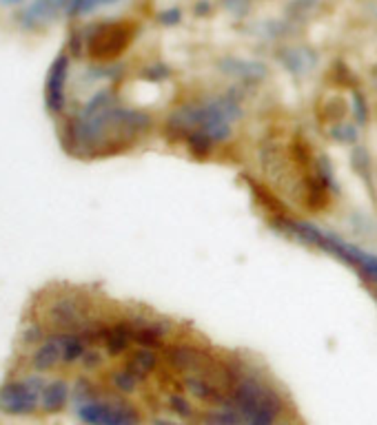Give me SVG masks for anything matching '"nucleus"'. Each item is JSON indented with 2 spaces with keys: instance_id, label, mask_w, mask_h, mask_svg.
<instances>
[{
  "instance_id": "nucleus-1",
  "label": "nucleus",
  "mask_w": 377,
  "mask_h": 425,
  "mask_svg": "<svg viewBox=\"0 0 377 425\" xmlns=\"http://www.w3.org/2000/svg\"><path fill=\"white\" fill-rule=\"evenodd\" d=\"M67 80H69V53H58L45 78V107L58 117L67 109Z\"/></svg>"
},
{
  "instance_id": "nucleus-2",
  "label": "nucleus",
  "mask_w": 377,
  "mask_h": 425,
  "mask_svg": "<svg viewBox=\"0 0 377 425\" xmlns=\"http://www.w3.org/2000/svg\"><path fill=\"white\" fill-rule=\"evenodd\" d=\"M131 29L127 25H100L95 27L87 40V47L91 58L95 60H111L115 56H120L125 47L129 45Z\"/></svg>"
},
{
  "instance_id": "nucleus-3",
  "label": "nucleus",
  "mask_w": 377,
  "mask_h": 425,
  "mask_svg": "<svg viewBox=\"0 0 377 425\" xmlns=\"http://www.w3.org/2000/svg\"><path fill=\"white\" fill-rule=\"evenodd\" d=\"M43 388L41 381L9 383L0 390V408L9 414H27L38 408V390Z\"/></svg>"
},
{
  "instance_id": "nucleus-4",
  "label": "nucleus",
  "mask_w": 377,
  "mask_h": 425,
  "mask_svg": "<svg viewBox=\"0 0 377 425\" xmlns=\"http://www.w3.org/2000/svg\"><path fill=\"white\" fill-rule=\"evenodd\" d=\"M51 326L61 328L65 332H73L76 328H87V306L78 297H61L51 303L47 313Z\"/></svg>"
},
{
  "instance_id": "nucleus-5",
  "label": "nucleus",
  "mask_w": 377,
  "mask_h": 425,
  "mask_svg": "<svg viewBox=\"0 0 377 425\" xmlns=\"http://www.w3.org/2000/svg\"><path fill=\"white\" fill-rule=\"evenodd\" d=\"M81 416L93 425H138V414L125 403H89Z\"/></svg>"
},
{
  "instance_id": "nucleus-6",
  "label": "nucleus",
  "mask_w": 377,
  "mask_h": 425,
  "mask_svg": "<svg viewBox=\"0 0 377 425\" xmlns=\"http://www.w3.org/2000/svg\"><path fill=\"white\" fill-rule=\"evenodd\" d=\"M58 14H63L58 0H33L29 7H25L16 16V20L23 29L29 31V29H38V27L51 23L53 18H58Z\"/></svg>"
},
{
  "instance_id": "nucleus-7",
  "label": "nucleus",
  "mask_w": 377,
  "mask_h": 425,
  "mask_svg": "<svg viewBox=\"0 0 377 425\" xmlns=\"http://www.w3.org/2000/svg\"><path fill=\"white\" fill-rule=\"evenodd\" d=\"M65 401H67V386L63 381H53L47 388H43V406L49 412L61 410L65 406Z\"/></svg>"
},
{
  "instance_id": "nucleus-8",
  "label": "nucleus",
  "mask_w": 377,
  "mask_h": 425,
  "mask_svg": "<svg viewBox=\"0 0 377 425\" xmlns=\"http://www.w3.org/2000/svg\"><path fill=\"white\" fill-rule=\"evenodd\" d=\"M58 3H61V9L65 16L78 18V16H87L95 7L105 5V0H58Z\"/></svg>"
},
{
  "instance_id": "nucleus-9",
  "label": "nucleus",
  "mask_w": 377,
  "mask_h": 425,
  "mask_svg": "<svg viewBox=\"0 0 377 425\" xmlns=\"http://www.w3.org/2000/svg\"><path fill=\"white\" fill-rule=\"evenodd\" d=\"M175 18H180V11H177V9H171L165 16H160V20H165V23H173Z\"/></svg>"
},
{
  "instance_id": "nucleus-10",
  "label": "nucleus",
  "mask_w": 377,
  "mask_h": 425,
  "mask_svg": "<svg viewBox=\"0 0 377 425\" xmlns=\"http://www.w3.org/2000/svg\"><path fill=\"white\" fill-rule=\"evenodd\" d=\"M3 5H7V7H14V5H21V3H25V0H0Z\"/></svg>"
},
{
  "instance_id": "nucleus-11",
  "label": "nucleus",
  "mask_w": 377,
  "mask_h": 425,
  "mask_svg": "<svg viewBox=\"0 0 377 425\" xmlns=\"http://www.w3.org/2000/svg\"><path fill=\"white\" fill-rule=\"evenodd\" d=\"M115 3H120V0H105V5H115Z\"/></svg>"
}]
</instances>
